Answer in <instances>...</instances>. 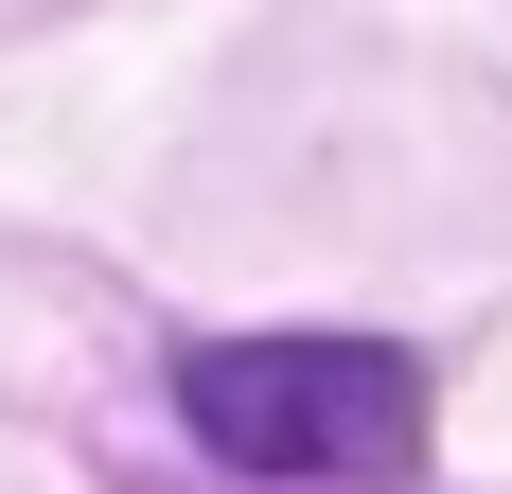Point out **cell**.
I'll use <instances>...</instances> for the list:
<instances>
[{
    "instance_id": "6da1fadb",
    "label": "cell",
    "mask_w": 512,
    "mask_h": 494,
    "mask_svg": "<svg viewBox=\"0 0 512 494\" xmlns=\"http://www.w3.org/2000/svg\"><path fill=\"white\" fill-rule=\"evenodd\" d=\"M177 424H195L230 477L389 494L424 459V371L389 336H212V353H177Z\"/></svg>"
}]
</instances>
